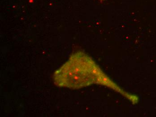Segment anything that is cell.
Returning a JSON list of instances; mask_svg holds the SVG:
<instances>
[{
	"label": "cell",
	"instance_id": "6da1fadb",
	"mask_svg": "<svg viewBox=\"0 0 156 117\" xmlns=\"http://www.w3.org/2000/svg\"><path fill=\"white\" fill-rule=\"evenodd\" d=\"M54 83L60 87L78 89L94 84L101 85L120 93L133 104L136 96L123 91L104 73L94 60L83 52L72 54L68 60L53 75Z\"/></svg>",
	"mask_w": 156,
	"mask_h": 117
}]
</instances>
